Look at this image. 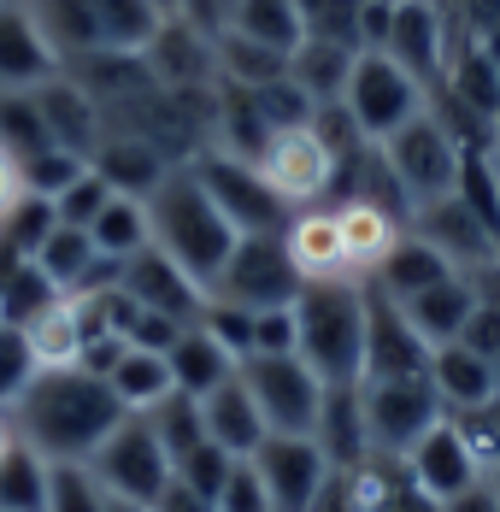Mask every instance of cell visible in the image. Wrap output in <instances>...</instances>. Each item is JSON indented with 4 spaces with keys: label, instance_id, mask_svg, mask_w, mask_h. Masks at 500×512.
Returning a JSON list of instances; mask_svg holds the SVG:
<instances>
[{
    "label": "cell",
    "instance_id": "24",
    "mask_svg": "<svg viewBox=\"0 0 500 512\" xmlns=\"http://www.w3.org/2000/svg\"><path fill=\"white\" fill-rule=\"evenodd\" d=\"M59 53L24 6H0V89H42L59 77Z\"/></svg>",
    "mask_w": 500,
    "mask_h": 512
},
{
    "label": "cell",
    "instance_id": "14",
    "mask_svg": "<svg viewBox=\"0 0 500 512\" xmlns=\"http://www.w3.org/2000/svg\"><path fill=\"white\" fill-rule=\"evenodd\" d=\"M371 289V283H365ZM430 342L406 324L400 301L371 289V318H365V377L359 383H395V377H430Z\"/></svg>",
    "mask_w": 500,
    "mask_h": 512
},
{
    "label": "cell",
    "instance_id": "37",
    "mask_svg": "<svg viewBox=\"0 0 500 512\" xmlns=\"http://www.w3.org/2000/svg\"><path fill=\"white\" fill-rule=\"evenodd\" d=\"M0 148L18 154V165L53 148L42 106H36V89H0Z\"/></svg>",
    "mask_w": 500,
    "mask_h": 512
},
{
    "label": "cell",
    "instance_id": "6",
    "mask_svg": "<svg viewBox=\"0 0 500 512\" xmlns=\"http://www.w3.org/2000/svg\"><path fill=\"white\" fill-rule=\"evenodd\" d=\"M89 471H95V483L112 501H130V507H153V501L171 489V477H177L165 442L153 436V424L142 412H124V424L95 448Z\"/></svg>",
    "mask_w": 500,
    "mask_h": 512
},
{
    "label": "cell",
    "instance_id": "29",
    "mask_svg": "<svg viewBox=\"0 0 500 512\" xmlns=\"http://www.w3.org/2000/svg\"><path fill=\"white\" fill-rule=\"evenodd\" d=\"M430 389H436V401L453 412H471L483 407V401H495L500 383H495V365L483 354H471L465 342H453V348H436L430 354Z\"/></svg>",
    "mask_w": 500,
    "mask_h": 512
},
{
    "label": "cell",
    "instance_id": "54",
    "mask_svg": "<svg viewBox=\"0 0 500 512\" xmlns=\"http://www.w3.org/2000/svg\"><path fill=\"white\" fill-rule=\"evenodd\" d=\"M12 448H18V424H12V412L0 407V460H6Z\"/></svg>",
    "mask_w": 500,
    "mask_h": 512
},
{
    "label": "cell",
    "instance_id": "5",
    "mask_svg": "<svg viewBox=\"0 0 500 512\" xmlns=\"http://www.w3.org/2000/svg\"><path fill=\"white\" fill-rule=\"evenodd\" d=\"M342 106H348V118L359 124L365 142H389L400 124H412L418 112H430V89L418 77H406L383 48H359L353 77H348V89H342Z\"/></svg>",
    "mask_w": 500,
    "mask_h": 512
},
{
    "label": "cell",
    "instance_id": "41",
    "mask_svg": "<svg viewBox=\"0 0 500 512\" xmlns=\"http://www.w3.org/2000/svg\"><path fill=\"white\" fill-rule=\"evenodd\" d=\"M248 101H253L259 124H265L271 136H277V130H295V124H312V112H318L289 77H277V83H265V89H248Z\"/></svg>",
    "mask_w": 500,
    "mask_h": 512
},
{
    "label": "cell",
    "instance_id": "34",
    "mask_svg": "<svg viewBox=\"0 0 500 512\" xmlns=\"http://www.w3.org/2000/svg\"><path fill=\"white\" fill-rule=\"evenodd\" d=\"M224 30H236L248 42H265L277 53H295L306 42V12H300V0H236Z\"/></svg>",
    "mask_w": 500,
    "mask_h": 512
},
{
    "label": "cell",
    "instance_id": "12",
    "mask_svg": "<svg viewBox=\"0 0 500 512\" xmlns=\"http://www.w3.org/2000/svg\"><path fill=\"white\" fill-rule=\"evenodd\" d=\"M248 465L259 471V483H265L271 512H312V501L324 495V483L336 477L312 436H265Z\"/></svg>",
    "mask_w": 500,
    "mask_h": 512
},
{
    "label": "cell",
    "instance_id": "18",
    "mask_svg": "<svg viewBox=\"0 0 500 512\" xmlns=\"http://www.w3.org/2000/svg\"><path fill=\"white\" fill-rule=\"evenodd\" d=\"M148 77L165 95H189L200 83H218V65H212V30H200L189 18H165V30L153 36V48L142 53Z\"/></svg>",
    "mask_w": 500,
    "mask_h": 512
},
{
    "label": "cell",
    "instance_id": "2",
    "mask_svg": "<svg viewBox=\"0 0 500 512\" xmlns=\"http://www.w3.org/2000/svg\"><path fill=\"white\" fill-rule=\"evenodd\" d=\"M148 224H153V248L165 259H177L206 295H212L218 271L230 265L236 242H242L236 224L218 212V201L200 189V177H195L189 159H177V165L165 171V183L148 195Z\"/></svg>",
    "mask_w": 500,
    "mask_h": 512
},
{
    "label": "cell",
    "instance_id": "28",
    "mask_svg": "<svg viewBox=\"0 0 500 512\" xmlns=\"http://www.w3.org/2000/svg\"><path fill=\"white\" fill-rule=\"evenodd\" d=\"M400 312H406V324H412L430 348H453V342L465 336L471 312H477V289H471V277L459 271V277H448V283H436V289L400 301Z\"/></svg>",
    "mask_w": 500,
    "mask_h": 512
},
{
    "label": "cell",
    "instance_id": "33",
    "mask_svg": "<svg viewBox=\"0 0 500 512\" xmlns=\"http://www.w3.org/2000/svg\"><path fill=\"white\" fill-rule=\"evenodd\" d=\"M106 383H112V395H118V407L124 412H153L165 395H177V383H171V359L148 354V348H124V354L112 359Z\"/></svg>",
    "mask_w": 500,
    "mask_h": 512
},
{
    "label": "cell",
    "instance_id": "44",
    "mask_svg": "<svg viewBox=\"0 0 500 512\" xmlns=\"http://www.w3.org/2000/svg\"><path fill=\"white\" fill-rule=\"evenodd\" d=\"M106 201H112V183L89 165V171H83V177L53 201V218H59V224H71V230H89L100 212H106Z\"/></svg>",
    "mask_w": 500,
    "mask_h": 512
},
{
    "label": "cell",
    "instance_id": "21",
    "mask_svg": "<svg viewBox=\"0 0 500 512\" xmlns=\"http://www.w3.org/2000/svg\"><path fill=\"white\" fill-rule=\"evenodd\" d=\"M336 224H342V248H348V265L359 283H371L383 271V259L395 254V242L406 236L400 212H389L383 201H359V195L336 201Z\"/></svg>",
    "mask_w": 500,
    "mask_h": 512
},
{
    "label": "cell",
    "instance_id": "9",
    "mask_svg": "<svg viewBox=\"0 0 500 512\" xmlns=\"http://www.w3.org/2000/svg\"><path fill=\"white\" fill-rule=\"evenodd\" d=\"M189 165H195L200 189L218 201V212L236 224V236H283L289 206L271 195V183L259 177V165H253V159L218 154V148H200Z\"/></svg>",
    "mask_w": 500,
    "mask_h": 512
},
{
    "label": "cell",
    "instance_id": "25",
    "mask_svg": "<svg viewBox=\"0 0 500 512\" xmlns=\"http://www.w3.org/2000/svg\"><path fill=\"white\" fill-rule=\"evenodd\" d=\"M318 454L330 460V471H359L371 460V436H365V407H359V383H330L324 407L312 424Z\"/></svg>",
    "mask_w": 500,
    "mask_h": 512
},
{
    "label": "cell",
    "instance_id": "19",
    "mask_svg": "<svg viewBox=\"0 0 500 512\" xmlns=\"http://www.w3.org/2000/svg\"><path fill=\"white\" fill-rule=\"evenodd\" d=\"M406 471H412V483L424 489V495H436L442 507H448L453 495H465V489H477L483 483V465H477V454H471V442L459 436V424L453 418H442L412 454H406Z\"/></svg>",
    "mask_w": 500,
    "mask_h": 512
},
{
    "label": "cell",
    "instance_id": "17",
    "mask_svg": "<svg viewBox=\"0 0 500 512\" xmlns=\"http://www.w3.org/2000/svg\"><path fill=\"white\" fill-rule=\"evenodd\" d=\"M118 289H124L136 307L165 312V318H177V324H195L200 307H206V289H200L177 259L159 254V248H142L130 265H118Z\"/></svg>",
    "mask_w": 500,
    "mask_h": 512
},
{
    "label": "cell",
    "instance_id": "43",
    "mask_svg": "<svg viewBox=\"0 0 500 512\" xmlns=\"http://www.w3.org/2000/svg\"><path fill=\"white\" fill-rule=\"evenodd\" d=\"M83 171H89V159L65 154V148H48V154L24 159V189H30V195H42V201H59Z\"/></svg>",
    "mask_w": 500,
    "mask_h": 512
},
{
    "label": "cell",
    "instance_id": "45",
    "mask_svg": "<svg viewBox=\"0 0 500 512\" xmlns=\"http://www.w3.org/2000/svg\"><path fill=\"white\" fill-rule=\"evenodd\" d=\"M453 424H459V436L471 442V454H477L483 477H489L500 465V395L483 401V407H471V412H453Z\"/></svg>",
    "mask_w": 500,
    "mask_h": 512
},
{
    "label": "cell",
    "instance_id": "26",
    "mask_svg": "<svg viewBox=\"0 0 500 512\" xmlns=\"http://www.w3.org/2000/svg\"><path fill=\"white\" fill-rule=\"evenodd\" d=\"M89 165L112 183V195H130V201H148L153 189L165 183V171H171L165 148L148 142V136H136V130H124V136H100V148L89 154Z\"/></svg>",
    "mask_w": 500,
    "mask_h": 512
},
{
    "label": "cell",
    "instance_id": "16",
    "mask_svg": "<svg viewBox=\"0 0 500 512\" xmlns=\"http://www.w3.org/2000/svg\"><path fill=\"white\" fill-rule=\"evenodd\" d=\"M283 248L295 259L300 283H359L348 265V248H342V224H336V201L300 206L283 224Z\"/></svg>",
    "mask_w": 500,
    "mask_h": 512
},
{
    "label": "cell",
    "instance_id": "57",
    "mask_svg": "<svg viewBox=\"0 0 500 512\" xmlns=\"http://www.w3.org/2000/svg\"><path fill=\"white\" fill-rule=\"evenodd\" d=\"M495 383H500V354H495Z\"/></svg>",
    "mask_w": 500,
    "mask_h": 512
},
{
    "label": "cell",
    "instance_id": "49",
    "mask_svg": "<svg viewBox=\"0 0 500 512\" xmlns=\"http://www.w3.org/2000/svg\"><path fill=\"white\" fill-rule=\"evenodd\" d=\"M218 512H271L265 483H259V471H253L248 460L230 465V477H224V489H218Z\"/></svg>",
    "mask_w": 500,
    "mask_h": 512
},
{
    "label": "cell",
    "instance_id": "4",
    "mask_svg": "<svg viewBox=\"0 0 500 512\" xmlns=\"http://www.w3.org/2000/svg\"><path fill=\"white\" fill-rule=\"evenodd\" d=\"M377 154H383V165H389V177H395L406 212L459 195L465 148L453 142V130L436 118V112H418L412 124H400L389 142H377Z\"/></svg>",
    "mask_w": 500,
    "mask_h": 512
},
{
    "label": "cell",
    "instance_id": "15",
    "mask_svg": "<svg viewBox=\"0 0 500 512\" xmlns=\"http://www.w3.org/2000/svg\"><path fill=\"white\" fill-rule=\"evenodd\" d=\"M406 230L424 236V242L448 259L453 271H465V277L500 259V236L465 206V195H448V201H436V206H418Z\"/></svg>",
    "mask_w": 500,
    "mask_h": 512
},
{
    "label": "cell",
    "instance_id": "1",
    "mask_svg": "<svg viewBox=\"0 0 500 512\" xmlns=\"http://www.w3.org/2000/svg\"><path fill=\"white\" fill-rule=\"evenodd\" d=\"M12 424L18 442L48 465H89L95 448L124 424V407L112 395V383L83 371V365H59V371H36L30 389L12 401Z\"/></svg>",
    "mask_w": 500,
    "mask_h": 512
},
{
    "label": "cell",
    "instance_id": "39",
    "mask_svg": "<svg viewBox=\"0 0 500 512\" xmlns=\"http://www.w3.org/2000/svg\"><path fill=\"white\" fill-rule=\"evenodd\" d=\"M30 18L42 24L53 53H95V0H36Z\"/></svg>",
    "mask_w": 500,
    "mask_h": 512
},
{
    "label": "cell",
    "instance_id": "40",
    "mask_svg": "<svg viewBox=\"0 0 500 512\" xmlns=\"http://www.w3.org/2000/svg\"><path fill=\"white\" fill-rule=\"evenodd\" d=\"M142 418L153 424V436L165 442L171 465L189 460L200 442H206V424H200V401H195V395H183V389H177V395H165V401H159L153 412H142Z\"/></svg>",
    "mask_w": 500,
    "mask_h": 512
},
{
    "label": "cell",
    "instance_id": "13",
    "mask_svg": "<svg viewBox=\"0 0 500 512\" xmlns=\"http://www.w3.org/2000/svg\"><path fill=\"white\" fill-rule=\"evenodd\" d=\"M383 53L395 59L406 77H418V83L436 95V89H442V77H448V59H453L442 6H436V0H395V12H389V36H383Z\"/></svg>",
    "mask_w": 500,
    "mask_h": 512
},
{
    "label": "cell",
    "instance_id": "3",
    "mask_svg": "<svg viewBox=\"0 0 500 512\" xmlns=\"http://www.w3.org/2000/svg\"><path fill=\"white\" fill-rule=\"evenodd\" d=\"M365 318L371 289L365 283H306L295 301L300 359L318 371V383H359L365 377Z\"/></svg>",
    "mask_w": 500,
    "mask_h": 512
},
{
    "label": "cell",
    "instance_id": "46",
    "mask_svg": "<svg viewBox=\"0 0 500 512\" xmlns=\"http://www.w3.org/2000/svg\"><path fill=\"white\" fill-rule=\"evenodd\" d=\"M230 454H224V448H212V442H200L195 454H189V460H177V483H183V489H195L200 501H212V507H218V489H224V477H230Z\"/></svg>",
    "mask_w": 500,
    "mask_h": 512
},
{
    "label": "cell",
    "instance_id": "47",
    "mask_svg": "<svg viewBox=\"0 0 500 512\" xmlns=\"http://www.w3.org/2000/svg\"><path fill=\"white\" fill-rule=\"evenodd\" d=\"M30 377H36V354H30V342H24V330L0 324V407H12V401L30 389Z\"/></svg>",
    "mask_w": 500,
    "mask_h": 512
},
{
    "label": "cell",
    "instance_id": "56",
    "mask_svg": "<svg viewBox=\"0 0 500 512\" xmlns=\"http://www.w3.org/2000/svg\"><path fill=\"white\" fill-rule=\"evenodd\" d=\"M489 489H495V495H500V465H495V471H489Z\"/></svg>",
    "mask_w": 500,
    "mask_h": 512
},
{
    "label": "cell",
    "instance_id": "31",
    "mask_svg": "<svg viewBox=\"0 0 500 512\" xmlns=\"http://www.w3.org/2000/svg\"><path fill=\"white\" fill-rule=\"evenodd\" d=\"M165 359H171V383H177L183 395H195V401H200V395H212L218 383H230V377L242 371V359L230 354L212 330H200V324H189Z\"/></svg>",
    "mask_w": 500,
    "mask_h": 512
},
{
    "label": "cell",
    "instance_id": "42",
    "mask_svg": "<svg viewBox=\"0 0 500 512\" xmlns=\"http://www.w3.org/2000/svg\"><path fill=\"white\" fill-rule=\"evenodd\" d=\"M48 512H106V489L95 483L89 465H53Z\"/></svg>",
    "mask_w": 500,
    "mask_h": 512
},
{
    "label": "cell",
    "instance_id": "50",
    "mask_svg": "<svg viewBox=\"0 0 500 512\" xmlns=\"http://www.w3.org/2000/svg\"><path fill=\"white\" fill-rule=\"evenodd\" d=\"M312 512H365V501H359V483H353L348 471H336V477L324 483V495L312 501Z\"/></svg>",
    "mask_w": 500,
    "mask_h": 512
},
{
    "label": "cell",
    "instance_id": "35",
    "mask_svg": "<svg viewBox=\"0 0 500 512\" xmlns=\"http://www.w3.org/2000/svg\"><path fill=\"white\" fill-rule=\"evenodd\" d=\"M89 236H95L100 259H112V265H130V259L153 248V224H148V201H130V195H112L106 212H100L95 224H89Z\"/></svg>",
    "mask_w": 500,
    "mask_h": 512
},
{
    "label": "cell",
    "instance_id": "36",
    "mask_svg": "<svg viewBox=\"0 0 500 512\" xmlns=\"http://www.w3.org/2000/svg\"><path fill=\"white\" fill-rule=\"evenodd\" d=\"M53 301H59V289H53V277L36 259H6V265H0V324L24 330V324L42 318Z\"/></svg>",
    "mask_w": 500,
    "mask_h": 512
},
{
    "label": "cell",
    "instance_id": "11",
    "mask_svg": "<svg viewBox=\"0 0 500 512\" xmlns=\"http://www.w3.org/2000/svg\"><path fill=\"white\" fill-rule=\"evenodd\" d=\"M242 383L253 389V401L265 412L271 436H312L318 407H324V383L300 354L283 359H242Z\"/></svg>",
    "mask_w": 500,
    "mask_h": 512
},
{
    "label": "cell",
    "instance_id": "58",
    "mask_svg": "<svg viewBox=\"0 0 500 512\" xmlns=\"http://www.w3.org/2000/svg\"><path fill=\"white\" fill-rule=\"evenodd\" d=\"M495 171H500V142H495Z\"/></svg>",
    "mask_w": 500,
    "mask_h": 512
},
{
    "label": "cell",
    "instance_id": "7",
    "mask_svg": "<svg viewBox=\"0 0 500 512\" xmlns=\"http://www.w3.org/2000/svg\"><path fill=\"white\" fill-rule=\"evenodd\" d=\"M359 407H365V436L371 454L383 460H406L442 418L448 407L436 401L430 377H395V383H359Z\"/></svg>",
    "mask_w": 500,
    "mask_h": 512
},
{
    "label": "cell",
    "instance_id": "22",
    "mask_svg": "<svg viewBox=\"0 0 500 512\" xmlns=\"http://www.w3.org/2000/svg\"><path fill=\"white\" fill-rule=\"evenodd\" d=\"M36 265L53 277L59 295H100V289H118V265L100 259L95 236H89V230H71V224H53V236L42 242Z\"/></svg>",
    "mask_w": 500,
    "mask_h": 512
},
{
    "label": "cell",
    "instance_id": "48",
    "mask_svg": "<svg viewBox=\"0 0 500 512\" xmlns=\"http://www.w3.org/2000/svg\"><path fill=\"white\" fill-rule=\"evenodd\" d=\"M283 354H300L295 307L253 312V354H248V359H283Z\"/></svg>",
    "mask_w": 500,
    "mask_h": 512
},
{
    "label": "cell",
    "instance_id": "20",
    "mask_svg": "<svg viewBox=\"0 0 500 512\" xmlns=\"http://www.w3.org/2000/svg\"><path fill=\"white\" fill-rule=\"evenodd\" d=\"M200 424H206V442L224 448L230 460H253L259 442L271 436V430H265V412L253 401V389L242 383V371H236L230 383H218L212 395H200Z\"/></svg>",
    "mask_w": 500,
    "mask_h": 512
},
{
    "label": "cell",
    "instance_id": "51",
    "mask_svg": "<svg viewBox=\"0 0 500 512\" xmlns=\"http://www.w3.org/2000/svg\"><path fill=\"white\" fill-rule=\"evenodd\" d=\"M24 195H30V189H24V165H18V154L0 148V224H6V212L24 201Z\"/></svg>",
    "mask_w": 500,
    "mask_h": 512
},
{
    "label": "cell",
    "instance_id": "10",
    "mask_svg": "<svg viewBox=\"0 0 500 512\" xmlns=\"http://www.w3.org/2000/svg\"><path fill=\"white\" fill-rule=\"evenodd\" d=\"M253 165H259V177L271 183V195L289 206V212L330 201V195H336V177H342V159L324 148V136H318L312 124L277 130Z\"/></svg>",
    "mask_w": 500,
    "mask_h": 512
},
{
    "label": "cell",
    "instance_id": "55",
    "mask_svg": "<svg viewBox=\"0 0 500 512\" xmlns=\"http://www.w3.org/2000/svg\"><path fill=\"white\" fill-rule=\"evenodd\" d=\"M106 512H148V507H130V501H112V495H106Z\"/></svg>",
    "mask_w": 500,
    "mask_h": 512
},
{
    "label": "cell",
    "instance_id": "8",
    "mask_svg": "<svg viewBox=\"0 0 500 512\" xmlns=\"http://www.w3.org/2000/svg\"><path fill=\"white\" fill-rule=\"evenodd\" d=\"M300 289L306 283H300L283 236H242L230 265L212 283V301H230V307H242V312H277V307H295Z\"/></svg>",
    "mask_w": 500,
    "mask_h": 512
},
{
    "label": "cell",
    "instance_id": "53",
    "mask_svg": "<svg viewBox=\"0 0 500 512\" xmlns=\"http://www.w3.org/2000/svg\"><path fill=\"white\" fill-rule=\"evenodd\" d=\"M442 512H500V495L489 489V477H483L477 489H465V495H453V501H448Z\"/></svg>",
    "mask_w": 500,
    "mask_h": 512
},
{
    "label": "cell",
    "instance_id": "52",
    "mask_svg": "<svg viewBox=\"0 0 500 512\" xmlns=\"http://www.w3.org/2000/svg\"><path fill=\"white\" fill-rule=\"evenodd\" d=\"M148 512H218V507H212V501H200L195 489H183V483L171 477V489H165V495H159Z\"/></svg>",
    "mask_w": 500,
    "mask_h": 512
},
{
    "label": "cell",
    "instance_id": "30",
    "mask_svg": "<svg viewBox=\"0 0 500 512\" xmlns=\"http://www.w3.org/2000/svg\"><path fill=\"white\" fill-rule=\"evenodd\" d=\"M353 59H359V48H348V42L306 36V42L289 53V83H295L312 106H336L342 89H348V77H353Z\"/></svg>",
    "mask_w": 500,
    "mask_h": 512
},
{
    "label": "cell",
    "instance_id": "38",
    "mask_svg": "<svg viewBox=\"0 0 500 512\" xmlns=\"http://www.w3.org/2000/svg\"><path fill=\"white\" fill-rule=\"evenodd\" d=\"M48 483H53V465L18 442L0 460V512H48Z\"/></svg>",
    "mask_w": 500,
    "mask_h": 512
},
{
    "label": "cell",
    "instance_id": "27",
    "mask_svg": "<svg viewBox=\"0 0 500 512\" xmlns=\"http://www.w3.org/2000/svg\"><path fill=\"white\" fill-rule=\"evenodd\" d=\"M165 0H95V53L106 59H142L165 30Z\"/></svg>",
    "mask_w": 500,
    "mask_h": 512
},
{
    "label": "cell",
    "instance_id": "23",
    "mask_svg": "<svg viewBox=\"0 0 500 512\" xmlns=\"http://www.w3.org/2000/svg\"><path fill=\"white\" fill-rule=\"evenodd\" d=\"M36 106H42V124H48L53 148H65V154H77V159H89L100 148V136H106L100 106H95V95H89L83 83H71L65 71L36 89Z\"/></svg>",
    "mask_w": 500,
    "mask_h": 512
},
{
    "label": "cell",
    "instance_id": "32",
    "mask_svg": "<svg viewBox=\"0 0 500 512\" xmlns=\"http://www.w3.org/2000/svg\"><path fill=\"white\" fill-rule=\"evenodd\" d=\"M448 277H459V271H453L424 236L406 230V236L395 242V254L383 259V271L371 277V289L389 295V301H412V295H424V289H436V283H448Z\"/></svg>",
    "mask_w": 500,
    "mask_h": 512
}]
</instances>
